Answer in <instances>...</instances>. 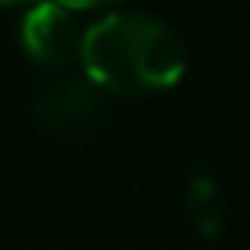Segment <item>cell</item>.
Returning <instances> with one entry per match:
<instances>
[{
  "instance_id": "1",
  "label": "cell",
  "mask_w": 250,
  "mask_h": 250,
  "mask_svg": "<svg viewBox=\"0 0 250 250\" xmlns=\"http://www.w3.org/2000/svg\"><path fill=\"white\" fill-rule=\"evenodd\" d=\"M83 76L117 96H154L185 76L188 52L175 28L161 18L117 11L83 31Z\"/></svg>"
},
{
  "instance_id": "2",
  "label": "cell",
  "mask_w": 250,
  "mask_h": 250,
  "mask_svg": "<svg viewBox=\"0 0 250 250\" xmlns=\"http://www.w3.org/2000/svg\"><path fill=\"white\" fill-rule=\"evenodd\" d=\"M21 45L31 55V62H38L42 69L62 72L72 62H79L83 31L76 28L72 11L59 7L55 0H42L21 21Z\"/></svg>"
},
{
  "instance_id": "3",
  "label": "cell",
  "mask_w": 250,
  "mask_h": 250,
  "mask_svg": "<svg viewBox=\"0 0 250 250\" xmlns=\"http://www.w3.org/2000/svg\"><path fill=\"white\" fill-rule=\"evenodd\" d=\"M100 89L83 72H59L45 79L35 93V117L59 130V134H79L100 117Z\"/></svg>"
},
{
  "instance_id": "4",
  "label": "cell",
  "mask_w": 250,
  "mask_h": 250,
  "mask_svg": "<svg viewBox=\"0 0 250 250\" xmlns=\"http://www.w3.org/2000/svg\"><path fill=\"white\" fill-rule=\"evenodd\" d=\"M185 206L202 236H219L223 233V199L206 168H192L188 185H185Z\"/></svg>"
},
{
  "instance_id": "5",
  "label": "cell",
  "mask_w": 250,
  "mask_h": 250,
  "mask_svg": "<svg viewBox=\"0 0 250 250\" xmlns=\"http://www.w3.org/2000/svg\"><path fill=\"white\" fill-rule=\"evenodd\" d=\"M59 7H65V11H93V7H106V4H117V0H55Z\"/></svg>"
},
{
  "instance_id": "6",
  "label": "cell",
  "mask_w": 250,
  "mask_h": 250,
  "mask_svg": "<svg viewBox=\"0 0 250 250\" xmlns=\"http://www.w3.org/2000/svg\"><path fill=\"white\" fill-rule=\"evenodd\" d=\"M18 4H42V0H0V7H18Z\"/></svg>"
}]
</instances>
